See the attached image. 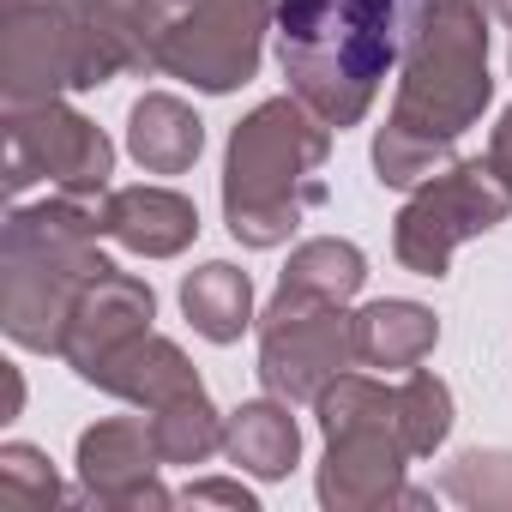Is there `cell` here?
Instances as JSON below:
<instances>
[{
	"label": "cell",
	"mask_w": 512,
	"mask_h": 512,
	"mask_svg": "<svg viewBox=\"0 0 512 512\" xmlns=\"http://www.w3.org/2000/svg\"><path fill=\"white\" fill-rule=\"evenodd\" d=\"M428 0H278V61L290 91L326 121L356 127L380 79L416 49Z\"/></svg>",
	"instance_id": "obj_2"
},
{
	"label": "cell",
	"mask_w": 512,
	"mask_h": 512,
	"mask_svg": "<svg viewBox=\"0 0 512 512\" xmlns=\"http://www.w3.org/2000/svg\"><path fill=\"white\" fill-rule=\"evenodd\" d=\"M97 223L109 241L145 253V260H169V253H181L199 235V211L175 187H115L103 193Z\"/></svg>",
	"instance_id": "obj_13"
},
{
	"label": "cell",
	"mask_w": 512,
	"mask_h": 512,
	"mask_svg": "<svg viewBox=\"0 0 512 512\" xmlns=\"http://www.w3.org/2000/svg\"><path fill=\"white\" fill-rule=\"evenodd\" d=\"M368 284V260H362V247L350 241H308L290 253V266H284V296H314V302H350L356 290Z\"/></svg>",
	"instance_id": "obj_20"
},
{
	"label": "cell",
	"mask_w": 512,
	"mask_h": 512,
	"mask_svg": "<svg viewBox=\"0 0 512 512\" xmlns=\"http://www.w3.org/2000/svg\"><path fill=\"white\" fill-rule=\"evenodd\" d=\"M440 488L464 506H512V452H464Z\"/></svg>",
	"instance_id": "obj_23"
},
{
	"label": "cell",
	"mask_w": 512,
	"mask_h": 512,
	"mask_svg": "<svg viewBox=\"0 0 512 512\" xmlns=\"http://www.w3.org/2000/svg\"><path fill=\"white\" fill-rule=\"evenodd\" d=\"M482 7H488L494 19H506V25H512V0H482Z\"/></svg>",
	"instance_id": "obj_28"
},
{
	"label": "cell",
	"mask_w": 512,
	"mask_h": 512,
	"mask_svg": "<svg viewBox=\"0 0 512 512\" xmlns=\"http://www.w3.org/2000/svg\"><path fill=\"white\" fill-rule=\"evenodd\" d=\"M440 338V320L422 302H368L356 314V362L368 368H416Z\"/></svg>",
	"instance_id": "obj_16"
},
{
	"label": "cell",
	"mask_w": 512,
	"mask_h": 512,
	"mask_svg": "<svg viewBox=\"0 0 512 512\" xmlns=\"http://www.w3.org/2000/svg\"><path fill=\"white\" fill-rule=\"evenodd\" d=\"M494 97L488 79V19L476 0H434L416 49L404 55V85L392 121L374 139V169L386 187H416L446 169L452 139L482 121Z\"/></svg>",
	"instance_id": "obj_1"
},
{
	"label": "cell",
	"mask_w": 512,
	"mask_h": 512,
	"mask_svg": "<svg viewBox=\"0 0 512 512\" xmlns=\"http://www.w3.org/2000/svg\"><path fill=\"white\" fill-rule=\"evenodd\" d=\"M506 211H512V187L500 181L494 163H452L428 175V187L398 211L392 247L416 278H446L458 241L506 223Z\"/></svg>",
	"instance_id": "obj_7"
},
{
	"label": "cell",
	"mask_w": 512,
	"mask_h": 512,
	"mask_svg": "<svg viewBox=\"0 0 512 512\" xmlns=\"http://www.w3.org/2000/svg\"><path fill=\"white\" fill-rule=\"evenodd\" d=\"M223 452L241 464V470H253V476H290V464H296V452H302V434H296V422H290V410L284 404H272V398H260V404H241L229 422H223Z\"/></svg>",
	"instance_id": "obj_17"
},
{
	"label": "cell",
	"mask_w": 512,
	"mask_h": 512,
	"mask_svg": "<svg viewBox=\"0 0 512 512\" xmlns=\"http://www.w3.org/2000/svg\"><path fill=\"white\" fill-rule=\"evenodd\" d=\"M199 145H205V121H199L181 97L151 91V97L133 103V115H127V151H133L151 175H181V169H193Z\"/></svg>",
	"instance_id": "obj_15"
},
{
	"label": "cell",
	"mask_w": 512,
	"mask_h": 512,
	"mask_svg": "<svg viewBox=\"0 0 512 512\" xmlns=\"http://www.w3.org/2000/svg\"><path fill=\"white\" fill-rule=\"evenodd\" d=\"M151 434H157L163 464H199L223 446V416L211 410V398L199 386V392H181L163 410H151Z\"/></svg>",
	"instance_id": "obj_21"
},
{
	"label": "cell",
	"mask_w": 512,
	"mask_h": 512,
	"mask_svg": "<svg viewBox=\"0 0 512 512\" xmlns=\"http://www.w3.org/2000/svg\"><path fill=\"white\" fill-rule=\"evenodd\" d=\"M332 151V127L290 91L260 103L229 139L223 163V217L235 241L247 247H278L290 229L326 199L320 163Z\"/></svg>",
	"instance_id": "obj_4"
},
{
	"label": "cell",
	"mask_w": 512,
	"mask_h": 512,
	"mask_svg": "<svg viewBox=\"0 0 512 512\" xmlns=\"http://www.w3.org/2000/svg\"><path fill=\"white\" fill-rule=\"evenodd\" d=\"M91 19L121 73H151L163 61V37L175 25L169 0H91Z\"/></svg>",
	"instance_id": "obj_18"
},
{
	"label": "cell",
	"mask_w": 512,
	"mask_h": 512,
	"mask_svg": "<svg viewBox=\"0 0 512 512\" xmlns=\"http://www.w3.org/2000/svg\"><path fill=\"white\" fill-rule=\"evenodd\" d=\"M115 73L121 67L97 37L91 0H7L0 25L7 103H49L55 91H91Z\"/></svg>",
	"instance_id": "obj_6"
},
{
	"label": "cell",
	"mask_w": 512,
	"mask_h": 512,
	"mask_svg": "<svg viewBox=\"0 0 512 512\" xmlns=\"http://www.w3.org/2000/svg\"><path fill=\"white\" fill-rule=\"evenodd\" d=\"M278 19V0H187V13L163 37V73L223 97L253 79L260 37Z\"/></svg>",
	"instance_id": "obj_10"
},
{
	"label": "cell",
	"mask_w": 512,
	"mask_h": 512,
	"mask_svg": "<svg viewBox=\"0 0 512 512\" xmlns=\"http://www.w3.org/2000/svg\"><path fill=\"white\" fill-rule=\"evenodd\" d=\"M356 362V320L344 302H314V296H284L272 302L260 326V380L272 398H320L344 368Z\"/></svg>",
	"instance_id": "obj_9"
},
{
	"label": "cell",
	"mask_w": 512,
	"mask_h": 512,
	"mask_svg": "<svg viewBox=\"0 0 512 512\" xmlns=\"http://www.w3.org/2000/svg\"><path fill=\"white\" fill-rule=\"evenodd\" d=\"M61 488H55V470L37 446L13 440L0 446V506H49Z\"/></svg>",
	"instance_id": "obj_24"
},
{
	"label": "cell",
	"mask_w": 512,
	"mask_h": 512,
	"mask_svg": "<svg viewBox=\"0 0 512 512\" xmlns=\"http://www.w3.org/2000/svg\"><path fill=\"white\" fill-rule=\"evenodd\" d=\"M157 464H163V452H157V434H151L145 416L97 422V428H85V440H79L85 488H91V500H103V506H169V494L151 482Z\"/></svg>",
	"instance_id": "obj_12"
},
{
	"label": "cell",
	"mask_w": 512,
	"mask_h": 512,
	"mask_svg": "<svg viewBox=\"0 0 512 512\" xmlns=\"http://www.w3.org/2000/svg\"><path fill=\"white\" fill-rule=\"evenodd\" d=\"M181 308H187V320H193L199 338H211V344H235V338L247 332V320H253V284H247V272L211 260V266L187 272V284H181Z\"/></svg>",
	"instance_id": "obj_19"
},
{
	"label": "cell",
	"mask_w": 512,
	"mask_h": 512,
	"mask_svg": "<svg viewBox=\"0 0 512 512\" xmlns=\"http://www.w3.org/2000/svg\"><path fill=\"white\" fill-rule=\"evenodd\" d=\"M115 175V145L103 127L73 115L67 103H7V193L19 199L31 181H55L67 199H103Z\"/></svg>",
	"instance_id": "obj_8"
},
{
	"label": "cell",
	"mask_w": 512,
	"mask_h": 512,
	"mask_svg": "<svg viewBox=\"0 0 512 512\" xmlns=\"http://www.w3.org/2000/svg\"><path fill=\"white\" fill-rule=\"evenodd\" d=\"M91 386H103V392H115V398H133V404H145V410H163L169 398L199 392V374L187 368V356H181L169 338L145 332V338H133L121 356H109Z\"/></svg>",
	"instance_id": "obj_14"
},
{
	"label": "cell",
	"mask_w": 512,
	"mask_h": 512,
	"mask_svg": "<svg viewBox=\"0 0 512 512\" xmlns=\"http://www.w3.org/2000/svg\"><path fill=\"white\" fill-rule=\"evenodd\" d=\"M320 428H326V470H320V500L326 506H380V500H422L398 488L410 446L398 428V392L362 374H338L320 398Z\"/></svg>",
	"instance_id": "obj_5"
},
{
	"label": "cell",
	"mask_w": 512,
	"mask_h": 512,
	"mask_svg": "<svg viewBox=\"0 0 512 512\" xmlns=\"http://www.w3.org/2000/svg\"><path fill=\"white\" fill-rule=\"evenodd\" d=\"M181 500H217V506H241V512H253V494L241 488V482H187L181 488Z\"/></svg>",
	"instance_id": "obj_25"
},
{
	"label": "cell",
	"mask_w": 512,
	"mask_h": 512,
	"mask_svg": "<svg viewBox=\"0 0 512 512\" xmlns=\"http://www.w3.org/2000/svg\"><path fill=\"white\" fill-rule=\"evenodd\" d=\"M19 404H25V380L19 368H7V416H19Z\"/></svg>",
	"instance_id": "obj_27"
},
{
	"label": "cell",
	"mask_w": 512,
	"mask_h": 512,
	"mask_svg": "<svg viewBox=\"0 0 512 512\" xmlns=\"http://www.w3.org/2000/svg\"><path fill=\"white\" fill-rule=\"evenodd\" d=\"M97 211L91 199H49V205H19L0 241V326L25 350H55L67 338V320L79 296L109 272L97 253Z\"/></svg>",
	"instance_id": "obj_3"
},
{
	"label": "cell",
	"mask_w": 512,
	"mask_h": 512,
	"mask_svg": "<svg viewBox=\"0 0 512 512\" xmlns=\"http://www.w3.org/2000/svg\"><path fill=\"white\" fill-rule=\"evenodd\" d=\"M488 163L500 169V181L512 187V109L500 115V127H494V139H488Z\"/></svg>",
	"instance_id": "obj_26"
},
{
	"label": "cell",
	"mask_w": 512,
	"mask_h": 512,
	"mask_svg": "<svg viewBox=\"0 0 512 512\" xmlns=\"http://www.w3.org/2000/svg\"><path fill=\"white\" fill-rule=\"evenodd\" d=\"M151 314H157L151 290H145L139 278H127V272L109 266V272L79 296V308H73V320H67V338H61V356L73 362L79 380H97L109 356H121L133 338L151 332Z\"/></svg>",
	"instance_id": "obj_11"
},
{
	"label": "cell",
	"mask_w": 512,
	"mask_h": 512,
	"mask_svg": "<svg viewBox=\"0 0 512 512\" xmlns=\"http://www.w3.org/2000/svg\"><path fill=\"white\" fill-rule=\"evenodd\" d=\"M398 428H404L410 458H428L446 440V428H452V392H446V380H434L428 368H410V380L398 386Z\"/></svg>",
	"instance_id": "obj_22"
}]
</instances>
